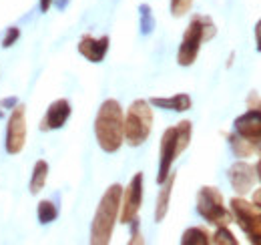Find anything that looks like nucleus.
Here are the masks:
<instances>
[{
  "mask_svg": "<svg viewBox=\"0 0 261 245\" xmlns=\"http://www.w3.org/2000/svg\"><path fill=\"white\" fill-rule=\"evenodd\" d=\"M153 107H159V109H167V111H175V113H185L191 109L193 101L189 94L185 92H179V94H173V96H153L149 101Z\"/></svg>",
  "mask_w": 261,
  "mask_h": 245,
  "instance_id": "obj_14",
  "label": "nucleus"
},
{
  "mask_svg": "<svg viewBox=\"0 0 261 245\" xmlns=\"http://www.w3.org/2000/svg\"><path fill=\"white\" fill-rule=\"evenodd\" d=\"M231 213L235 223L243 229V233L249 237V241L261 245V209L253 203L245 201L243 197L231 199Z\"/></svg>",
  "mask_w": 261,
  "mask_h": 245,
  "instance_id": "obj_7",
  "label": "nucleus"
},
{
  "mask_svg": "<svg viewBox=\"0 0 261 245\" xmlns=\"http://www.w3.org/2000/svg\"><path fill=\"white\" fill-rule=\"evenodd\" d=\"M233 129L239 137L247 139L249 143L253 145H261V111L255 109H249L247 113L239 115L235 122H233Z\"/></svg>",
  "mask_w": 261,
  "mask_h": 245,
  "instance_id": "obj_11",
  "label": "nucleus"
},
{
  "mask_svg": "<svg viewBox=\"0 0 261 245\" xmlns=\"http://www.w3.org/2000/svg\"><path fill=\"white\" fill-rule=\"evenodd\" d=\"M27 145V107L16 105L6 125V151L18 155Z\"/></svg>",
  "mask_w": 261,
  "mask_h": 245,
  "instance_id": "obj_8",
  "label": "nucleus"
},
{
  "mask_svg": "<svg viewBox=\"0 0 261 245\" xmlns=\"http://www.w3.org/2000/svg\"><path fill=\"white\" fill-rule=\"evenodd\" d=\"M215 34H217V29L209 16H201V14L193 16L191 24L187 27V31L183 34V40H181V46L177 53V62L181 66H191L197 61L201 44L205 40H211Z\"/></svg>",
  "mask_w": 261,
  "mask_h": 245,
  "instance_id": "obj_4",
  "label": "nucleus"
},
{
  "mask_svg": "<svg viewBox=\"0 0 261 245\" xmlns=\"http://www.w3.org/2000/svg\"><path fill=\"white\" fill-rule=\"evenodd\" d=\"M123 107L115 99H107L97 113L95 119V137L98 141V147L105 153H117L121 145L125 143L123 135Z\"/></svg>",
  "mask_w": 261,
  "mask_h": 245,
  "instance_id": "obj_1",
  "label": "nucleus"
},
{
  "mask_svg": "<svg viewBox=\"0 0 261 245\" xmlns=\"http://www.w3.org/2000/svg\"><path fill=\"white\" fill-rule=\"evenodd\" d=\"M229 145H231V151H233V155H235V157H239V159H247V157H251V155L257 151V145L249 143L247 139L239 137L237 133L229 135Z\"/></svg>",
  "mask_w": 261,
  "mask_h": 245,
  "instance_id": "obj_16",
  "label": "nucleus"
},
{
  "mask_svg": "<svg viewBox=\"0 0 261 245\" xmlns=\"http://www.w3.org/2000/svg\"><path fill=\"white\" fill-rule=\"evenodd\" d=\"M197 211L207 223H211L215 227H223V225H229L233 221V213L225 207L223 193L217 187H211V185H205V187L199 189V193H197Z\"/></svg>",
  "mask_w": 261,
  "mask_h": 245,
  "instance_id": "obj_6",
  "label": "nucleus"
},
{
  "mask_svg": "<svg viewBox=\"0 0 261 245\" xmlns=\"http://www.w3.org/2000/svg\"><path fill=\"white\" fill-rule=\"evenodd\" d=\"M129 225H130V233H133L129 243H143V237H141V231H139V219L135 217Z\"/></svg>",
  "mask_w": 261,
  "mask_h": 245,
  "instance_id": "obj_24",
  "label": "nucleus"
},
{
  "mask_svg": "<svg viewBox=\"0 0 261 245\" xmlns=\"http://www.w3.org/2000/svg\"><path fill=\"white\" fill-rule=\"evenodd\" d=\"M153 131V109L145 99H137L130 103L127 117L123 121V135L130 147H141Z\"/></svg>",
  "mask_w": 261,
  "mask_h": 245,
  "instance_id": "obj_5",
  "label": "nucleus"
},
{
  "mask_svg": "<svg viewBox=\"0 0 261 245\" xmlns=\"http://www.w3.org/2000/svg\"><path fill=\"white\" fill-rule=\"evenodd\" d=\"M211 243H215V245H237V239H235V235L229 231V225H223V227H217V231L211 235Z\"/></svg>",
  "mask_w": 261,
  "mask_h": 245,
  "instance_id": "obj_20",
  "label": "nucleus"
},
{
  "mask_svg": "<svg viewBox=\"0 0 261 245\" xmlns=\"http://www.w3.org/2000/svg\"><path fill=\"white\" fill-rule=\"evenodd\" d=\"M109 36H100V38H95L91 34H85L79 42V53L91 62H100L107 53H109Z\"/></svg>",
  "mask_w": 261,
  "mask_h": 245,
  "instance_id": "obj_13",
  "label": "nucleus"
},
{
  "mask_svg": "<svg viewBox=\"0 0 261 245\" xmlns=\"http://www.w3.org/2000/svg\"><path fill=\"white\" fill-rule=\"evenodd\" d=\"M46 179H48V163L46 161H36L33 169V179H31V193L36 195L42 191V187L46 185Z\"/></svg>",
  "mask_w": 261,
  "mask_h": 245,
  "instance_id": "obj_17",
  "label": "nucleus"
},
{
  "mask_svg": "<svg viewBox=\"0 0 261 245\" xmlns=\"http://www.w3.org/2000/svg\"><path fill=\"white\" fill-rule=\"evenodd\" d=\"M18 36H20V31H18L16 27L8 29V32H6V36H4V40H2V46H4V48L12 46V44H14L16 40H18Z\"/></svg>",
  "mask_w": 261,
  "mask_h": 245,
  "instance_id": "obj_23",
  "label": "nucleus"
},
{
  "mask_svg": "<svg viewBox=\"0 0 261 245\" xmlns=\"http://www.w3.org/2000/svg\"><path fill=\"white\" fill-rule=\"evenodd\" d=\"M177 175L171 173L163 183H161V191H159V197H157V205H155V221L161 223L167 213H169V203H171V193H173V185H175Z\"/></svg>",
  "mask_w": 261,
  "mask_h": 245,
  "instance_id": "obj_15",
  "label": "nucleus"
},
{
  "mask_svg": "<svg viewBox=\"0 0 261 245\" xmlns=\"http://www.w3.org/2000/svg\"><path fill=\"white\" fill-rule=\"evenodd\" d=\"M181 243L183 245H209L211 243V235L205 227H189L183 235H181Z\"/></svg>",
  "mask_w": 261,
  "mask_h": 245,
  "instance_id": "obj_18",
  "label": "nucleus"
},
{
  "mask_svg": "<svg viewBox=\"0 0 261 245\" xmlns=\"http://www.w3.org/2000/svg\"><path fill=\"white\" fill-rule=\"evenodd\" d=\"M139 12H141V32H143V34H151L153 29H155V18H153L151 8H149L147 4H143V6L139 8Z\"/></svg>",
  "mask_w": 261,
  "mask_h": 245,
  "instance_id": "obj_21",
  "label": "nucleus"
},
{
  "mask_svg": "<svg viewBox=\"0 0 261 245\" xmlns=\"http://www.w3.org/2000/svg\"><path fill=\"white\" fill-rule=\"evenodd\" d=\"M193 6V0H171V14L175 18L185 16Z\"/></svg>",
  "mask_w": 261,
  "mask_h": 245,
  "instance_id": "obj_22",
  "label": "nucleus"
},
{
  "mask_svg": "<svg viewBox=\"0 0 261 245\" xmlns=\"http://www.w3.org/2000/svg\"><path fill=\"white\" fill-rule=\"evenodd\" d=\"M255 173H257V179L261 181V159L257 161V165H255Z\"/></svg>",
  "mask_w": 261,
  "mask_h": 245,
  "instance_id": "obj_29",
  "label": "nucleus"
},
{
  "mask_svg": "<svg viewBox=\"0 0 261 245\" xmlns=\"http://www.w3.org/2000/svg\"><path fill=\"white\" fill-rule=\"evenodd\" d=\"M259 151H261V145H259Z\"/></svg>",
  "mask_w": 261,
  "mask_h": 245,
  "instance_id": "obj_30",
  "label": "nucleus"
},
{
  "mask_svg": "<svg viewBox=\"0 0 261 245\" xmlns=\"http://www.w3.org/2000/svg\"><path fill=\"white\" fill-rule=\"evenodd\" d=\"M247 107L249 109H255V111H261V96L257 92H249V96H247Z\"/></svg>",
  "mask_w": 261,
  "mask_h": 245,
  "instance_id": "obj_25",
  "label": "nucleus"
},
{
  "mask_svg": "<svg viewBox=\"0 0 261 245\" xmlns=\"http://www.w3.org/2000/svg\"><path fill=\"white\" fill-rule=\"evenodd\" d=\"M70 103L66 99H57L55 103H50V107L46 109V115L42 117V121L38 125L40 131H55V129H61L65 127V122L70 117Z\"/></svg>",
  "mask_w": 261,
  "mask_h": 245,
  "instance_id": "obj_12",
  "label": "nucleus"
},
{
  "mask_svg": "<svg viewBox=\"0 0 261 245\" xmlns=\"http://www.w3.org/2000/svg\"><path fill=\"white\" fill-rule=\"evenodd\" d=\"M38 2H40V10L42 12H46L50 8V4H53V0H38Z\"/></svg>",
  "mask_w": 261,
  "mask_h": 245,
  "instance_id": "obj_28",
  "label": "nucleus"
},
{
  "mask_svg": "<svg viewBox=\"0 0 261 245\" xmlns=\"http://www.w3.org/2000/svg\"><path fill=\"white\" fill-rule=\"evenodd\" d=\"M255 48H257V53H261V18L255 24Z\"/></svg>",
  "mask_w": 261,
  "mask_h": 245,
  "instance_id": "obj_26",
  "label": "nucleus"
},
{
  "mask_svg": "<svg viewBox=\"0 0 261 245\" xmlns=\"http://www.w3.org/2000/svg\"><path fill=\"white\" fill-rule=\"evenodd\" d=\"M251 203H253L255 207H259V209H261V187H259V189H255V193H253V199H251Z\"/></svg>",
  "mask_w": 261,
  "mask_h": 245,
  "instance_id": "obj_27",
  "label": "nucleus"
},
{
  "mask_svg": "<svg viewBox=\"0 0 261 245\" xmlns=\"http://www.w3.org/2000/svg\"><path fill=\"white\" fill-rule=\"evenodd\" d=\"M229 183L233 187L235 193H239V197L247 195L253 185H255V179H257V173H255V167L245 163V161H237L229 167Z\"/></svg>",
  "mask_w": 261,
  "mask_h": 245,
  "instance_id": "obj_10",
  "label": "nucleus"
},
{
  "mask_svg": "<svg viewBox=\"0 0 261 245\" xmlns=\"http://www.w3.org/2000/svg\"><path fill=\"white\" fill-rule=\"evenodd\" d=\"M36 215H38V221L40 223H50V221H55L57 219V215H59V209H57V205L53 203V201H40L38 203V209H36Z\"/></svg>",
  "mask_w": 261,
  "mask_h": 245,
  "instance_id": "obj_19",
  "label": "nucleus"
},
{
  "mask_svg": "<svg viewBox=\"0 0 261 245\" xmlns=\"http://www.w3.org/2000/svg\"><path fill=\"white\" fill-rule=\"evenodd\" d=\"M121 197H123V187L119 183H113L100 197V203H98L97 213L93 217V225H91V243L93 245H107L111 241L115 223L119 221Z\"/></svg>",
  "mask_w": 261,
  "mask_h": 245,
  "instance_id": "obj_2",
  "label": "nucleus"
},
{
  "mask_svg": "<svg viewBox=\"0 0 261 245\" xmlns=\"http://www.w3.org/2000/svg\"><path fill=\"white\" fill-rule=\"evenodd\" d=\"M143 203V173H137L127 189H123V197H121V211L119 219L123 225H129L130 221L139 215Z\"/></svg>",
  "mask_w": 261,
  "mask_h": 245,
  "instance_id": "obj_9",
  "label": "nucleus"
},
{
  "mask_svg": "<svg viewBox=\"0 0 261 245\" xmlns=\"http://www.w3.org/2000/svg\"><path fill=\"white\" fill-rule=\"evenodd\" d=\"M193 135V122L181 121L175 127L167 129L161 139V151H159V173H157V183L161 185L171 175V167L177 161V157L183 153Z\"/></svg>",
  "mask_w": 261,
  "mask_h": 245,
  "instance_id": "obj_3",
  "label": "nucleus"
}]
</instances>
